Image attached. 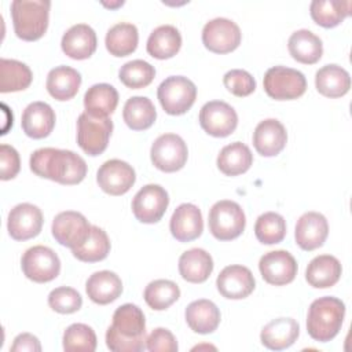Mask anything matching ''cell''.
<instances>
[{
    "label": "cell",
    "mask_w": 352,
    "mask_h": 352,
    "mask_svg": "<svg viewBox=\"0 0 352 352\" xmlns=\"http://www.w3.org/2000/svg\"><path fill=\"white\" fill-rule=\"evenodd\" d=\"M345 316V304L331 296L319 297L311 302L307 314V331L319 342L333 340L341 330Z\"/></svg>",
    "instance_id": "3"
},
{
    "label": "cell",
    "mask_w": 352,
    "mask_h": 352,
    "mask_svg": "<svg viewBox=\"0 0 352 352\" xmlns=\"http://www.w3.org/2000/svg\"><path fill=\"white\" fill-rule=\"evenodd\" d=\"M177 348V341L168 329L157 327L146 337V349L150 352H176Z\"/></svg>",
    "instance_id": "46"
},
{
    "label": "cell",
    "mask_w": 352,
    "mask_h": 352,
    "mask_svg": "<svg viewBox=\"0 0 352 352\" xmlns=\"http://www.w3.org/2000/svg\"><path fill=\"white\" fill-rule=\"evenodd\" d=\"M48 305L58 314H73L81 308L82 297L76 289L60 286L48 294Z\"/></svg>",
    "instance_id": "44"
},
{
    "label": "cell",
    "mask_w": 352,
    "mask_h": 352,
    "mask_svg": "<svg viewBox=\"0 0 352 352\" xmlns=\"http://www.w3.org/2000/svg\"><path fill=\"white\" fill-rule=\"evenodd\" d=\"M33 80L28 65L15 59H0V92H16L26 89Z\"/></svg>",
    "instance_id": "38"
},
{
    "label": "cell",
    "mask_w": 352,
    "mask_h": 352,
    "mask_svg": "<svg viewBox=\"0 0 352 352\" xmlns=\"http://www.w3.org/2000/svg\"><path fill=\"white\" fill-rule=\"evenodd\" d=\"M157 98L165 113L182 116L192 107L197 98V87L184 76H170L158 85Z\"/></svg>",
    "instance_id": "5"
},
{
    "label": "cell",
    "mask_w": 352,
    "mask_h": 352,
    "mask_svg": "<svg viewBox=\"0 0 352 352\" xmlns=\"http://www.w3.org/2000/svg\"><path fill=\"white\" fill-rule=\"evenodd\" d=\"M55 111L45 102H33L22 113V129L32 139L47 138L55 126Z\"/></svg>",
    "instance_id": "23"
},
{
    "label": "cell",
    "mask_w": 352,
    "mask_h": 352,
    "mask_svg": "<svg viewBox=\"0 0 352 352\" xmlns=\"http://www.w3.org/2000/svg\"><path fill=\"white\" fill-rule=\"evenodd\" d=\"M241 40L239 26L227 18L210 19L202 29V43L214 54H228L236 50Z\"/></svg>",
    "instance_id": "12"
},
{
    "label": "cell",
    "mask_w": 352,
    "mask_h": 352,
    "mask_svg": "<svg viewBox=\"0 0 352 352\" xmlns=\"http://www.w3.org/2000/svg\"><path fill=\"white\" fill-rule=\"evenodd\" d=\"M342 274L341 263L337 257L330 254H320L314 257L305 271L307 282L316 289H326L334 286Z\"/></svg>",
    "instance_id": "27"
},
{
    "label": "cell",
    "mask_w": 352,
    "mask_h": 352,
    "mask_svg": "<svg viewBox=\"0 0 352 352\" xmlns=\"http://www.w3.org/2000/svg\"><path fill=\"white\" fill-rule=\"evenodd\" d=\"M329 235L326 217L319 212H305L297 220L294 238L296 243L307 252L320 248Z\"/></svg>",
    "instance_id": "19"
},
{
    "label": "cell",
    "mask_w": 352,
    "mask_h": 352,
    "mask_svg": "<svg viewBox=\"0 0 352 352\" xmlns=\"http://www.w3.org/2000/svg\"><path fill=\"white\" fill-rule=\"evenodd\" d=\"M188 327L198 334L213 333L220 324V311L217 305L206 298L190 302L184 312Z\"/></svg>",
    "instance_id": "26"
},
{
    "label": "cell",
    "mask_w": 352,
    "mask_h": 352,
    "mask_svg": "<svg viewBox=\"0 0 352 352\" xmlns=\"http://www.w3.org/2000/svg\"><path fill=\"white\" fill-rule=\"evenodd\" d=\"M150 157L153 165L162 172L180 170L188 157L187 144L176 133H164L151 144Z\"/></svg>",
    "instance_id": "10"
},
{
    "label": "cell",
    "mask_w": 352,
    "mask_h": 352,
    "mask_svg": "<svg viewBox=\"0 0 352 352\" xmlns=\"http://www.w3.org/2000/svg\"><path fill=\"white\" fill-rule=\"evenodd\" d=\"M120 81L132 89H140L151 84L155 77L153 65L143 59H135L124 63L118 72Z\"/></svg>",
    "instance_id": "42"
},
{
    "label": "cell",
    "mask_w": 352,
    "mask_h": 352,
    "mask_svg": "<svg viewBox=\"0 0 352 352\" xmlns=\"http://www.w3.org/2000/svg\"><path fill=\"white\" fill-rule=\"evenodd\" d=\"M213 271L212 256L201 249L194 248L184 252L179 258V272L182 278L190 283L205 282Z\"/></svg>",
    "instance_id": "29"
},
{
    "label": "cell",
    "mask_w": 352,
    "mask_h": 352,
    "mask_svg": "<svg viewBox=\"0 0 352 352\" xmlns=\"http://www.w3.org/2000/svg\"><path fill=\"white\" fill-rule=\"evenodd\" d=\"M96 33L87 23L73 25L62 36V51L72 59H88L96 51Z\"/></svg>",
    "instance_id": "22"
},
{
    "label": "cell",
    "mask_w": 352,
    "mask_h": 352,
    "mask_svg": "<svg viewBox=\"0 0 352 352\" xmlns=\"http://www.w3.org/2000/svg\"><path fill=\"white\" fill-rule=\"evenodd\" d=\"M170 234L179 242H190L197 239L204 231L202 213L194 204L179 205L169 223Z\"/></svg>",
    "instance_id": "21"
},
{
    "label": "cell",
    "mask_w": 352,
    "mask_h": 352,
    "mask_svg": "<svg viewBox=\"0 0 352 352\" xmlns=\"http://www.w3.org/2000/svg\"><path fill=\"white\" fill-rule=\"evenodd\" d=\"M199 125L210 136L226 138L238 125V114L223 100H210L199 110Z\"/></svg>",
    "instance_id": "13"
},
{
    "label": "cell",
    "mask_w": 352,
    "mask_h": 352,
    "mask_svg": "<svg viewBox=\"0 0 352 352\" xmlns=\"http://www.w3.org/2000/svg\"><path fill=\"white\" fill-rule=\"evenodd\" d=\"M216 286L223 297L230 300H241L246 298L254 290L256 280L248 267L234 264L220 271L216 279Z\"/></svg>",
    "instance_id": "18"
},
{
    "label": "cell",
    "mask_w": 352,
    "mask_h": 352,
    "mask_svg": "<svg viewBox=\"0 0 352 352\" xmlns=\"http://www.w3.org/2000/svg\"><path fill=\"white\" fill-rule=\"evenodd\" d=\"M21 267L28 279L36 283H45L59 275L60 260L51 248L36 245L23 253Z\"/></svg>",
    "instance_id": "9"
},
{
    "label": "cell",
    "mask_w": 352,
    "mask_h": 352,
    "mask_svg": "<svg viewBox=\"0 0 352 352\" xmlns=\"http://www.w3.org/2000/svg\"><path fill=\"white\" fill-rule=\"evenodd\" d=\"M85 292L95 304L106 305L116 301L121 296L122 282L113 271H98L88 278Z\"/></svg>",
    "instance_id": "25"
},
{
    "label": "cell",
    "mask_w": 352,
    "mask_h": 352,
    "mask_svg": "<svg viewBox=\"0 0 352 352\" xmlns=\"http://www.w3.org/2000/svg\"><path fill=\"white\" fill-rule=\"evenodd\" d=\"M21 169L18 151L8 144L0 146V177L1 180L14 179Z\"/></svg>",
    "instance_id": "47"
},
{
    "label": "cell",
    "mask_w": 352,
    "mask_h": 352,
    "mask_svg": "<svg viewBox=\"0 0 352 352\" xmlns=\"http://www.w3.org/2000/svg\"><path fill=\"white\" fill-rule=\"evenodd\" d=\"M63 349L66 352H94L96 349V334L84 323H73L63 333Z\"/></svg>",
    "instance_id": "43"
},
{
    "label": "cell",
    "mask_w": 352,
    "mask_h": 352,
    "mask_svg": "<svg viewBox=\"0 0 352 352\" xmlns=\"http://www.w3.org/2000/svg\"><path fill=\"white\" fill-rule=\"evenodd\" d=\"M287 48L292 58L304 65L316 63L323 54L322 40L308 29H300L292 33Z\"/></svg>",
    "instance_id": "30"
},
{
    "label": "cell",
    "mask_w": 352,
    "mask_h": 352,
    "mask_svg": "<svg viewBox=\"0 0 352 352\" xmlns=\"http://www.w3.org/2000/svg\"><path fill=\"white\" fill-rule=\"evenodd\" d=\"M51 1L48 0H14L11 18L15 34L25 41H36L48 28Z\"/></svg>",
    "instance_id": "4"
},
{
    "label": "cell",
    "mask_w": 352,
    "mask_h": 352,
    "mask_svg": "<svg viewBox=\"0 0 352 352\" xmlns=\"http://www.w3.org/2000/svg\"><path fill=\"white\" fill-rule=\"evenodd\" d=\"M122 118L132 131H144L154 124L157 111L148 98L132 96L124 104Z\"/></svg>",
    "instance_id": "37"
},
{
    "label": "cell",
    "mask_w": 352,
    "mask_h": 352,
    "mask_svg": "<svg viewBox=\"0 0 352 352\" xmlns=\"http://www.w3.org/2000/svg\"><path fill=\"white\" fill-rule=\"evenodd\" d=\"M300 334V326L293 318H278L267 323L261 333V344L272 351H282L296 342Z\"/></svg>",
    "instance_id": "24"
},
{
    "label": "cell",
    "mask_w": 352,
    "mask_h": 352,
    "mask_svg": "<svg viewBox=\"0 0 352 352\" xmlns=\"http://www.w3.org/2000/svg\"><path fill=\"white\" fill-rule=\"evenodd\" d=\"M258 270L267 283L283 286L294 280L297 275V261L286 250H272L261 256Z\"/></svg>",
    "instance_id": "17"
},
{
    "label": "cell",
    "mask_w": 352,
    "mask_h": 352,
    "mask_svg": "<svg viewBox=\"0 0 352 352\" xmlns=\"http://www.w3.org/2000/svg\"><path fill=\"white\" fill-rule=\"evenodd\" d=\"M113 132V121L109 117L98 118L88 113H81L77 120V143L88 155L102 154Z\"/></svg>",
    "instance_id": "8"
},
{
    "label": "cell",
    "mask_w": 352,
    "mask_h": 352,
    "mask_svg": "<svg viewBox=\"0 0 352 352\" xmlns=\"http://www.w3.org/2000/svg\"><path fill=\"white\" fill-rule=\"evenodd\" d=\"M139 41L138 28L128 22H120L111 26L104 38V44L107 51L114 56H126L132 54Z\"/></svg>",
    "instance_id": "36"
},
{
    "label": "cell",
    "mask_w": 352,
    "mask_h": 352,
    "mask_svg": "<svg viewBox=\"0 0 352 352\" xmlns=\"http://www.w3.org/2000/svg\"><path fill=\"white\" fill-rule=\"evenodd\" d=\"M11 351L12 352H23V351L40 352L41 345H40V341L36 336H33L30 333H22V334H18L14 338V344L11 345Z\"/></svg>",
    "instance_id": "48"
},
{
    "label": "cell",
    "mask_w": 352,
    "mask_h": 352,
    "mask_svg": "<svg viewBox=\"0 0 352 352\" xmlns=\"http://www.w3.org/2000/svg\"><path fill=\"white\" fill-rule=\"evenodd\" d=\"M315 87L326 98H341L351 88L349 73L338 65H326L315 74Z\"/></svg>",
    "instance_id": "31"
},
{
    "label": "cell",
    "mask_w": 352,
    "mask_h": 352,
    "mask_svg": "<svg viewBox=\"0 0 352 352\" xmlns=\"http://www.w3.org/2000/svg\"><path fill=\"white\" fill-rule=\"evenodd\" d=\"M169 205V197L160 184H146L132 199V212L135 217L144 224H153L162 219Z\"/></svg>",
    "instance_id": "11"
},
{
    "label": "cell",
    "mask_w": 352,
    "mask_h": 352,
    "mask_svg": "<svg viewBox=\"0 0 352 352\" xmlns=\"http://www.w3.org/2000/svg\"><path fill=\"white\" fill-rule=\"evenodd\" d=\"M287 132L283 124L275 118H267L257 124L253 132V146L263 157L278 155L286 146Z\"/></svg>",
    "instance_id": "20"
},
{
    "label": "cell",
    "mask_w": 352,
    "mask_h": 352,
    "mask_svg": "<svg viewBox=\"0 0 352 352\" xmlns=\"http://www.w3.org/2000/svg\"><path fill=\"white\" fill-rule=\"evenodd\" d=\"M124 4V1H117V3H110V4H107V3H103V6L104 7H110V8H114V7H120V6H122Z\"/></svg>",
    "instance_id": "49"
},
{
    "label": "cell",
    "mask_w": 352,
    "mask_h": 352,
    "mask_svg": "<svg viewBox=\"0 0 352 352\" xmlns=\"http://www.w3.org/2000/svg\"><path fill=\"white\" fill-rule=\"evenodd\" d=\"M254 234L258 242L264 245L279 243L286 235V221L276 212H265L257 217Z\"/></svg>",
    "instance_id": "41"
},
{
    "label": "cell",
    "mask_w": 352,
    "mask_h": 352,
    "mask_svg": "<svg viewBox=\"0 0 352 352\" xmlns=\"http://www.w3.org/2000/svg\"><path fill=\"white\" fill-rule=\"evenodd\" d=\"M30 169L40 177L59 184H78L87 175V164L82 157L72 150L44 147L30 155Z\"/></svg>",
    "instance_id": "1"
},
{
    "label": "cell",
    "mask_w": 352,
    "mask_h": 352,
    "mask_svg": "<svg viewBox=\"0 0 352 352\" xmlns=\"http://www.w3.org/2000/svg\"><path fill=\"white\" fill-rule=\"evenodd\" d=\"M209 231L219 241L238 238L246 226V217L239 204L223 199L217 201L209 210Z\"/></svg>",
    "instance_id": "6"
},
{
    "label": "cell",
    "mask_w": 352,
    "mask_h": 352,
    "mask_svg": "<svg viewBox=\"0 0 352 352\" xmlns=\"http://www.w3.org/2000/svg\"><path fill=\"white\" fill-rule=\"evenodd\" d=\"M43 213L33 204H19L14 206L7 219L8 234L15 241H28L37 236L43 227Z\"/></svg>",
    "instance_id": "16"
},
{
    "label": "cell",
    "mask_w": 352,
    "mask_h": 352,
    "mask_svg": "<svg viewBox=\"0 0 352 352\" xmlns=\"http://www.w3.org/2000/svg\"><path fill=\"white\" fill-rule=\"evenodd\" d=\"M135 169L125 161L109 160L102 164L96 173L99 187L110 195H122L135 184Z\"/></svg>",
    "instance_id": "15"
},
{
    "label": "cell",
    "mask_w": 352,
    "mask_h": 352,
    "mask_svg": "<svg viewBox=\"0 0 352 352\" xmlns=\"http://www.w3.org/2000/svg\"><path fill=\"white\" fill-rule=\"evenodd\" d=\"M263 85L270 98L275 100H293L304 95L307 78L296 69L274 66L265 72Z\"/></svg>",
    "instance_id": "7"
},
{
    "label": "cell",
    "mask_w": 352,
    "mask_h": 352,
    "mask_svg": "<svg viewBox=\"0 0 352 352\" xmlns=\"http://www.w3.org/2000/svg\"><path fill=\"white\" fill-rule=\"evenodd\" d=\"M182 47V34L172 25H161L155 28L146 44L148 55L155 59H169L175 56Z\"/></svg>",
    "instance_id": "33"
},
{
    "label": "cell",
    "mask_w": 352,
    "mask_h": 352,
    "mask_svg": "<svg viewBox=\"0 0 352 352\" xmlns=\"http://www.w3.org/2000/svg\"><path fill=\"white\" fill-rule=\"evenodd\" d=\"M81 85V74L70 66H56L47 76V91L56 100H69L74 98Z\"/></svg>",
    "instance_id": "28"
},
{
    "label": "cell",
    "mask_w": 352,
    "mask_h": 352,
    "mask_svg": "<svg viewBox=\"0 0 352 352\" xmlns=\"http://www.w3.org/2000/svg\"><path fill=\"white\" fill-rule=\"evenodd\" d=\"M76 258L85 263H96L107 257L110 253V239L104 230L98 226L91 227V232L84 243L72 249Z\"/></svg>",
    "instance_id": "39"
},
{
    "label": "cell",
    "mask_w": 352,
    "mask_h": 352,
    "mask_svg": "<svg viewBox=\"0 0 352 352\" xmlns=\"http://www.w3.org/2000/svg\"><path fill=\"white\" fill-rule=\"evenodd\" d=\"M143 297L151 309L164 311L179 300L180 289L173 280L155 279L146 286Z\"/></svg>",
    "instance_id": "40"
},
{
    "label": "cell",
    "mask_w": 352,
    "mask_h": 352,
    "mask_svg": "<svg viewBox=\"0 0 352 352\" xmlns=\"http://www.w3.org/2000/svg\"><path fill=\"white\" fill-rule=\"evenodd\" d=\"M117 104L118 92L113 85L106 82L89 87L84 95L85 113H88L92 117H109L111 113H114Z\"/></svg>",
    "instance_id": "32"
},
{
    "label": "cell",
    "mask_w": 352,
    "mask_h": 352,
    "mask_svg": "<svg viewBox=\"0 0 352 352\" xmlns=\"http://www.w3.org/2000/svg\"><path fill=\"white\" fill-rule=\"evenodd\" d=\"M224 87L235 96H249L256 89V80L253 76L242 69H232L223 77Z\"/></svg>",
    "instance_id": "45"
},
{
    "label": "cell",
    "mask_w": 352,
    "mask_h": 352,
    "mask_svg": "<svg viewBox=\"0 0 352 352\" xmlns=\"http://www.w3.org/2000/svg\"><path fill=\"white\" fill-rule=\"evenodd\" d=\"M311 18L322 28H334L351 14L349 0H314L309 6Z\"/></svg>",
    "instance_id": "35"
},
{
    "label": "cell",
    "mask_w": 352,
    "mask_h": 352,
    "mask_svg": "<svg viewBox=\"0 0 352 352\" xmlns=\"http://www.w3.org/2000/svg\"><path fill=\"white\" fill-rule=\"evenodd\" d=\"M146 319L135 304H122L113 314L106 331V345L114 352H140L146 349Z\"/></svg>",
    "instance_id": "2"
},
{
    "label": "cell",
    "mask_w": 352,
    "mask_h": 352,
    "mask_svg": "<svg viewBox=\"0 0 352 352\" xmlns=\"http://www.w3.org/2000/svg\"><path fill=\"white\" fill-rule=\"evenodd\" d=\"M91 224L84 214L74 210L60 212L52 221V235L62 246L74 249L85 242L91 232Z\"/></svg>",
    "instance_id": "14"
},
{
    "label": "cell",
    "mask_w": 352,
    "mask_h": 352,
    "mask_svg": "<svg viewBox=\"0 0 352 352\" xmlns=\"http://www.w3.org/2000/svg\"><path fill=\"white\" fill-rule=\"evenodd\" d=\"M253 164L250 148L242 142L224 146L217 155V168L226 176H238L249 170Z\"/></svg>",
    "instance_id": "34"
}]
</instances>
